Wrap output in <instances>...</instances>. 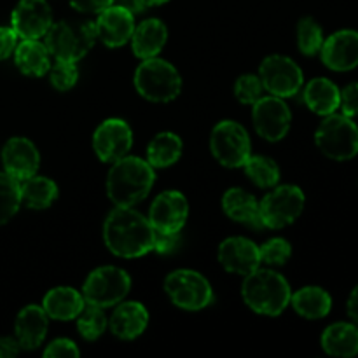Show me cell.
I'll use <instances>...</instances> for the list:
<instances>
[{"label": "cell", "mask_w": 358, "mask_h": 358, "mask_svg": "<svg viewBox=\"0 0 358 358\" xmlns=\"http://www.w3.org/2000/svg\"><path fill=\"white\" fill-rule=\"evenodd\" d=\"M324 30L313 17H303L297 24V45L299 51L306 56H313L320 52L324 44Z\"/></svg>", "instance_id": "obj_34"}, {"label": "cell", "mask_w": 358, "mask_h": 358, "mask_svg": "<svg viewBox=\"0 0 358 358\" xmlns=\"http://www.w3.org/2000/svg\"><path fill=\"white\" fill-rule=\"evenodd\" d=\"M131 289L128 273L115 266H101L90 273L83 285V297L86 304L100 308H112L121 303Z\"/></svg>", "instance_id": "obj_7"}, {"label": "cell", "mask_w": 358, "mask_h": 358, "mask_svg": "<svg viewBox=\"0 0 358 358\" xmlns=\"http://www.w3.org/2000/svg\"><path fill=\"white\" fill-rule=\"evenodd\" d=\"M290 304L303 318L320 320L331 313L332 297L322 287H303L290 296Z\"/></svg>", "instance_id": "obj_27"}, {"label": "cell", "mask_w": 358, "mask_h": 358, "mask_svg": "<svg viewBox=\"0 0 358 358\" xmlns=\"http://www.w3.org/2000/svg\"><path fill=\"white\" fill-rule=\"evenodd\" d=\"M213 157L226 168H241L252 156V143L247 129L236 121H220L210 135Z\"/></svg>", "instance_id": "obj_9"}, {"label": "cell", "mask_w": 358, "mask_h": 358, "mask_svg": "<svg viewBox=\"0 0 358 358\" xmlns=\"http://www.w3.org/2000/svg\"><path fill=\"white\" fill-rule=\"evenodd\" d=\"M259 252H261V262L269 266H282L292 255V247L285 238H273L259 247Z\"/></svg>", "instance_id": "obj_35"}, {"label": "cell", "mask_w": 358, "mask_h": 358, "mask_svg": "<svg viewBox=\"0 0 358 358\" xmlns=\"http://www.w3.org/2000/svg\"><path fill=\"white\" fill-rule=\"evenodd\" d=\"M241 296L252 311L266 317H278L290 304V285L280 273L257 268L245 276Z\"/></svg>", "instance_id": "obj_3"}, {"label": "cell", "mask_w": 358, "mask_h": 358, "mask_svg": "<svg viewBox=\"0 0 358 358\" xmlns=\"http://www.w3.org/2000/svg\"><path fill=\"white\" fill-rule=\"evenodd\" d=\"M180 245V233H156L154 234V248L157 254H171Z\"/></svg>", "instance_id": "obj_40"}, {"label": "cell", "mask_w": 358, "mask_h": 358, "mask_svg": "<svg viewBox=\"0 0 358 358\" xmlns=\"http://www.w3.org/2000/svg\"><path fill=\"white\" fill-rule=\"evenodd\" d=\"M255 131L268 142L285 138L292 124V114L285 101L278 96H261L252 108Z\"/></svg>", "instance_id": "obj_12"}, {"label": "cell", "mask_w": 358, "mask_h": 358, "mask_svg": "<svg viewBox=\"0 0 358 358\" xmlns=\"http://www.w3.org/2000/svg\"><path fill=\"white\" fill-rule=\"evenodd\" d=\"M2 161L6 173L16 178L17 182H23L37 173L41 154L30 140L16 136V138H10L3 147Z\"/></svg>", "instance_id": "obj_19"}, {"label": "cell", "mask_w": 358, "mask_h": 358, "mask_svg": "<svg viewBox=\"0 0 358 358\" xmlns=\"http://www.w3.org/2000/svg\"><path fill=\"white\" fill-rule=\"evenodd\" d=\"M339 96H341L339 87L325 77L311 79L304 87V101L310 107V110H313L318 115H324V117L338 110Z\"/></svg>", "instance_id": "obj_28"}, {"label": "cell", "mask_w": 358, "mask_h": 358, "mask_svg": "<svg viewBox=\"0 0 358 358\" xmlns=\"http://www.w3.org/2000/svg\"><path fill=\"white\" fill-rule=\"evenodd\" d=\"M86 306L83 294L72 287H56L49 290L42 301V310L52 320H73Z\"/></svg>", "instance_id": "obj_24"}, {"label": "cell", "mask_w": 358, "mask_h": 358, "mask_svg": "<svg viewBox=\"0 0 358 358\" xmlns=\"http://www.w3.org/2000/svg\"><path fill=\"white\" fill-rule=\"evenodd\" d=\"M222 210L231 220L245 224V226L261 229L264 227L261 219V206L252 194L245 192L243 189H229L222 196Z\"/></svg>", "instance_id": "obj_22"}, {"label": "cell", "mask_w": 358, "mask_h": 358, "mask_svg": "<svg viewBox=\"0 0 358 358\" xmlns=\"http://www.w3.org/2000/svg\"><path fill=\"white\" fill-rule=\"evenodd\" d=\"M45 48L56 62L77 63L96 41L93 21H59L45 31Z\"/></svg>", "instance_id": "obj_4"}, {"label": "cell", "mask_w": 358, "mask_h": 358, "mask_svg": "<svg viewBox=\"0 0 358 358\" xmlns=\"http://www.w3.org/2000/svg\"><path fill=\"white\" fill-rule=\"evenodd\" d=\"M14 62L24 76L42 77L51 69V55L38 38H24L14 49Z\"/></svg>", "instance_id": "obj_26"}, {"label": "cell", "mask_w": 358, "mask_h": 358, "mask_svg": "<svg viewBox=\"0 0 358 358\" xmlns=\"http://www.w3.org/2000/svg\"><path fill=\"white\" fill-rule=\"evenodd\" d=\"M136 91L140 96L154 103L175 100L182 91V77L170 62L161 58H147L135 72Z\"/></svg>", "instance_id": "obj_5"}, {"label": "cell", "mask_w": 358, "mask_h": 358, "mask_svg": "<svg viewBox=\"0 0 358 358\" xmlns=\"http://www.w3.org/2000/svg\"><path fill=\"white\" fill-rule=\"evenodd\" d=\"M168 38V28L157 17H149L135 27L131 35V48L135 56L147 59L154 58L164 48Z\"/></svg>", "instance_id": "obj_23"}, {"label": "cell", "mask_w": 358, "mask_h": 358, "mask_svg": "<svg viewBox=\"0 0 358 358\" xmlns=\"http://www.w3.org/2000/svg\"><path fill=\"white\" fill-rule=\"evenodd\" d=\"M166 2H168V0H133L136 13H142V10H145L147 7L163 6V3H166Z\"/></svg>", "instance_id": "obj_45"}, {"label": "cell", "mask_w": 358, "mask_h": 358, "mask_svg": "<svg viewBox=\"0 0 358 358\" xmlns=\"http://www.w3.org/2000/svg\"><path fill=\"white\" fill-rule=\"evenodd\" d=\"M21 203L34 210L49 208L58 198V185L45 177H34L20 182Z\"/></svg>", "instance_id": "obj_30"}, {"label": "cell", "mask_w": 358, "mask_h": 358, "mask_svg": "<svg viewBox=\"0 0 358 358\" xmlns=\"http://www.w3.org/2000/svg\"><path fill=\"white\" fill-rule=\"evenodd\" d=\"M131 145V128L122 119H107L94 129L93 149L103 163H114V161L128 156Z\"/></svg>", "instance_id": "obj_13"}, {"label": "cell", "mask_w": 358, "mask_h": 358, "mask_svg": "<svg viewBox=\"0 0 358 358\" xmlns=\"http://www.w3.org/2000/svg\"><path fill=\"white\" fill-rule=\"evenodd\" d=\"M156 173L149 161L124 156L114 161L107 175V196L115 206H133L143 201L152 189Z\"/></svg>", "instance_id": "obj_2"}, {"label": "cell", "mask_w": 358, "mask_h": 358, "mask_svg": "<svg viewBox=\"0 0 358 358\" xmlns=\"http://www.w3.org/2000/svg\"><path fill=\"white\" fill-rule=\"evenodd\" d=\"M147 324H149V313H147L145 306L136 301L119 304L108 320L112 334L119 339H126V341L142 336L147 329Z\"/></svg>", "instance_id": "obj_20"}, {"label": "cell", "mask_w": 358, "mask_h": 358, "mask_svg": "<svg viewBox=\"0 0 358 358\" xmlns=\"http://www.w3.org/2000/svg\"><path fill=\"white\" fill-rule=\"evenodd\" d=\"M262 86L259 76H254V73H245L234 84V96L238 98V101L245 105H254L259 98L262 96Z\"/></svg>", "instance_id": "obj_36"}, {"label": "cell", "mask_w": 358, "mask_h": 358, "mask_svg": "<svg viewBox=\"0 0 358 358\" xmlns=\"http://www.w3.org/2000/svg\"><path fill=\"white\" fill-rule=\"evenodd\" d=\"M52 24L51 7L45 0H20L10 16V27L20 38H41Z\"/></svg>", "instance_id": "obj_15"}, {"label": "cell", "mask_w": 358, "mask_h": 358, "mask_svg": "<svg viewBox=\"0 0 358 358\" xmlns=\"http://www.w3.org/2000/svg\"><path fill=\"white\" fill-rule=\"evenodd\" d=\"M73 9L80 13H101L108 6L114 3V0H69Z\"/></svg>", "instance_id": "obj_42"}, {"label": "cell", "mask_w": 358, "mask_h": 358, "mask_svg": "<svg viewBox=\"0 0 358 358\" xmlns=\"http://www.w3.org/2000/svg\"><path fill=\"white\" fill-rule=\"evenodd\" d=\"M241 168L257 187H275L280 180L278 164L268 156H250Z\"/></svg>", "instance_id": "obj_31"}, {"label": "cell", "mask_w": 358, "mask_h": 358, "mask_svg": "<svg viewBox=\"0 0 358 358\" xmlns=\"http://www.w3.org/2000/svg\"><path fill=\"white\" fill-rule=\"evenodd\" d=\"M322 62L334 72H348L358 66V31L339 30L327 37L320 49Z\"/></svg>", "instance_id": "obj_17"}, {"label": "cell", "mask_w": 358, "mask_h": 358, "mask_svg": "<svg viewBox=\"0 0 358 358\" xmlns=\"http://www.w3.org/2000/svg\"><path fill=\"white\" fill-rule=\"evenodd\" d=\"M21 206L20 182L9 173H0V226L9 222Z\"/></svg>", "instance_id": "obj_32"}, {"label": "cell", "mask_w": 358, "mask_h": 358, "mask_svg": "<svg viewBox=\"0 0 358 358\" xmlns=\"http://www.w3.org/2000/svg\"><path fill=\"white\" fill-rule=\"evenodd\" d=\"M346 311H348V317L352 318L353 324L358 325V285L350 294V299L346 303Z\"/></svg>", "instance_id": "obj_44"}, {"label": "cell", "mask_w": 358, "mask_h": 358, "mask_svg": "<svg viewBox=\"0 0 358 358\" xmlns=\"http://www.w3.org/2000/svg\"><path fill=\"white\" fill-rule=\"evenodd\" d=\"M322 348L327 355L350 358L358 355V325L338 322L322 334Z\"/></svg>", "instance_id": "obj_25"}, {"label": "cell", "mask_w": 358, "mask_h": 358, "mask_svg": "<svg viewBox=\"0 0 358 358\" xmlns=\"http://www.w3.org/2000/svg\"><path fill=\"white\" fill-rule=\"evenodd\" d=\"M77 77H79V70H77L76 63L70 62H56L52 69H49V80H51L52 87L58 91H69L76 86Z\"/></svg>", "instance_id": "obj_37"}, {"label": "cell", "mask_w": 358, "mask_h": 358, "mask_svg": "<svg viewBox=\"0 0 358 358\" xmlns=\"http://www.w3.org/2000/svg\"><path fill=\"white\" fill-rule=\"evenodd\" d=\"M182 149L184 143L178 135L171 131L157 133L147 147V161L152 168H168L180 159Z\"/></svg>", "instance_id": "obj_29"}, {"label": "cell", "mask_w": 358, "mask_h": 358, "mask_svg": "<svg viewBox=\"0 0 358 358\" xmlns=\"http://www.w3.org/2000/svg\"><path fill=\"white\" fill-rule=\"evenodd\" d=\"M164 292L175 306L187 311H199L213 301L208 280L192 269H177L164 280Z\"/></svg>", "instance_id": "obj_8"}, {"label": "cell", "mask_w": 358, "mask_h": 358, "mask_svg": "<svg viewBox=\"0 0 358 358\" xmlns=\"http://www.w3.org/2000/svg\"><path fill=\"white\" fill-rule=\"evenodd\" d=\"M17 45V35L13 27H0V62L7 59L14 52Z\"/></svg>", "instance_id": "obj_41"}, {"label": "cell", "mask_w": 358, "mask_h": 358, "mask_svg": "<svg viewBox=\"0 0 358 358\" xmlns=\"http://www.w3.org/2000/svg\"><path fill=\"white\" fill-rule=\"evenodd\" d=\"M189 203L178 191L161 192L149 210V222L156 233H180L187 222Z\"/></svg>", "instance_id": "obj_14"}, {"label": "cell", "mask_w": 358, "mask_h": 358, "mask_svg": "<svg viewBox=\"0 0 358 358\" xmlns=\"http://www.w3.org/2000/svg\"><path fill=\"white\" fill-rule=\"evenodd\" d=\"M108 320L103 313V308L86 304L79 315H77V329L79 334L87 341H94L107 331Z\"/></svg>", "instance_id": "obj_33"}, {"label": "cell", "mask_w": 358, "mask_h": 358, "mask_svg": "<svg viewBox=\"0 0 358 358\" xmlns=\"http://www.w3.org/2000/svg\"><path fill=\"white\" fill-rule=\"evenodd\" d=\"M80 352L77 348V345L70 339L59 338L55 339L52 343H49L48 348H45L44 357L48 358H65V357H79Z\"/></svg>", "instance_id": "obj_38"}, {"label": "cell", "mask_w": 358, "mask_h": 358, "mask_svg": "<svg viewBox=\"0 0 358 358\" xmlns=\"http://www.w3.org/2000/svg\"><path fill=\"white\" fill-rule=\"evenodd\" d=\"M14 332L21 350L38 348L48 336V315L42 306L31 304L23 308L16 317Z\"/></svg>", "instance_id": "obj_21"}, {"label": "cell", "mask_w": 358, "mask_h": 358, "mask_svg": "<svg viewBox=\"0 0 358 358\" xmlns=\"http://www.w3.org/2000/svg\"><path fill=\"white\" fill-rule=\"evenodd\" d=\"M96 37L107 48H121L131 41L135 30V14L119 3H112L107 9L98 13Z\"/></svg>", "instance_id": "obj_16"}, {"label": "cell", "mask_w": 358, "mask_h": 358, "mask_svg": "<svg viewBox=\"0 0 358 358\" xmlns=\"http://www.w3.org/2000/svg\"><path fill=\"white\" fill-rule=\"evenodd\" d=\"M259 79L266 91L278 98L294 96L301 91L304 83L303 70L289 56L271 55L261 63Z\"/></svg>", "instance_id": "obj_11"}, {"label": "cell", "mask_w": 358, "mask_h": 358, "mask_svg": "<svg viewBox=\"0 0 358 358\" xmlns=\"http://www.w3.org/2000/svg\"><path fill=\"white\" fill-rule=\"evenodd\" d=\"M322 154L334 161H348L358 154V126L345 114H329L315 133Z\"/></svg>", "instance_id": "obj_6"}, {"label": "cell", "mask_w": 358, "mask_h": 358, "mask_svg": "<svg viewBox=\"0 0 358 358\" xmlns=\"http://www.w3.org/2000/svg\"><path fill=\"white\" fill-rule=\"evenodd\" d=\"M219 262L226 271L247 276L261 266V252L248 238L233 236L220 243Z\"/></svg>", "instance_id": "obj_18"}, {"label": "cell", "mask_w": 358, "mask_h": 358, "mask_svg": "<svg viewBox=\"0 0 358 358\" xmlns=\"http://www.w3.org/2000/svg\"><path fill=\"white\" fill-rule=\"evenodd\" d=\"M21 346L16 338H0V358H13L20 355Z\"/></svg>", "instance_id": "obj_43"}, {"label": "cell", "mask_w": 358, "mask_h": 358, "mask_svg": "<svg viewBox=\"0 0 358 358\" xmlns=\"http://www.w3.org/2000/svg\"><path fill=\"white\" fill-rule=\"evenodd\" d=\"M339 107H341L343 114L348 117H357L358 115V83L348 84L341 90V96H339Z\"/></svg>", "instance_id": "obj_39"}, {"label": "cell", "mask_w": 358, "mask_h": 358, "mask_svg": "<svg viewBox=\"0 0 358 358\" xmlns=\"http://www.w3.org/2000/svg\"><path fill=\"white\" fill-rule=\"evenodd\" d=\"M304 203V192L297 185L287 184L275 187L259 203L262 224L269 229H283L296 222L297 217L303 213Z\"/></svg>", "instance_id": "obj_10"}, {"label": "cell", "mask_w": 358, "mask_h": 358, "mask_svg": "<svg viewBox=\"0 0 358 358\" xmlns=\"http://www.w3.org/2000/svg\"><path fill=\"white\" fill-rule=\"evenodd\" d=\"M154 227L133 206H115L103 222V241L122 259H136L154 248Z\"/></svg>", "instance_id": "obj_1"}]
</instances>
